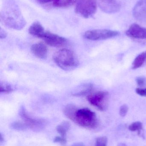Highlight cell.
I'll return each instance as SVG.
<instances>
[{
  "mask_svg": "<svg viewBox=\"0 0 146 146\" xmlns=\"http://www.w3.org/2000/svg\"><path fill=\"white\" fill-rule=\"evenodd\" d=\"M97 3L100 9L106 13H117L121 7L120 0H97Z\"/></svg>",
  "mask_w": 146,
  "mask_h": 146,
  "instance_id": "8",
  "label": "cell"
},
{
  "mask_svg": "<svg viewBox=\"0 0 146 146\" xmlns=\"http://www.w3.org/2000/svg\"><path fill=\"white\" fill-rule=\"evenodd\" d=\"M10 128L12 129L18 131H24L27 129V126L24 122L15 121L11 123Z\"/></svg>",
  "mask_w": 146,
  "mask_h": 146,
  "instance_id": "17",
  "label": "cell"
},
{
  "mask_svg": "<svg viewBox=\"0 0 146 146\" xmlns=\"http://www.w3.org/2000/svg\"><path fill=\"white\" fill-rule=\"evenodd\" d=\"M109 93L104 91H99L90 94L87 97V101L91 105L100 111H104L108 105Z\"/></svg>",
  "mask_w": 146,
  "mask_h": 146,
  "instance_id": "4",
  "label": "cell"
},
{
  "mask_svg": "<svg viewBox=\"0 0 146 146\" xmlns=\"http://www.w3.org/2000/svg\"><path fill=\"white\" fill-rule=\"evenodd\" d=\"M146 60V51L141 53L134 60L132 68L136 69L140 68L144 64Z\"/></svg>",
  "mask_w": 146,
  "mask_h": 146,
  "instance_id": "13",
  "label": "cell"
},
{
  "mask_svg": "<svg viewBox=\"0 0 146 146\" xmlns=\"http://www.w3.org/2000/svg\"><path fill=\"white\" fill-rule=\"evenodd\" d=\"M71 124L69 122L67 121H63L61 124L57 127L56 130L57 132L60 134L61 136L66 137L67 132L70 129Z\"/></svg>",
  "mask_w": 146,
  "mask_h": 146,
  "instance_id": "14",
  "label": "cell"
},
{
  "mask_svg": "<svg viewBox=\"0 0 146 146\" xmlns=\"http://www.w3.org/2000/svg\"><path fill=\"white\" fill-rule=\"evenodd\" d=\"M28 32L32 36L41 38L45 31L40 23L36 21L31 25L29 27Z\"/></svg>",
  "mask_w": 146,
  "mask_h": 146,
  "instance_id": "12",
  "label": "cell"
},
{
  "mask_svg": "<svg viewBox=\"0 0 146 146\" xmlns=\"http://www.w3.org/2000/svg\"><path fill=\"white\" fill-rule=\"evenodd\" d=\"M143 126L142 123L141 122L136 121L132 123L129 127V129L130 131L134 132V131H138L140 132L141 130L142 129Z\"/></svg>",
  "mask_w": 146,
  "mask_h": 146,
  "instance_id": "18",
  "label": "cell"
},
{
  "mask_svg": "<svg viewBox=\"0 0 146 146\" xmlns=\"http://www.w3.org/2000/svg\"><path fill=\"white\" fill-rule=\"evenodd\" d=\"M136 82L139 86L143 87L146 84V79L143 76H140L136 78Z\"/></svg>",
  "mask_w": 146,
  "mask_h": 146,
  "instance_id": "24",
  "label": "cell"
},
{
  "mask_svg": "<svg viewBox=\"0 0 146 146\" xmlns=\"http://www.w3.org/2000/svg\"><path fill=\"white\" fill-rule=\"evenodd\" d=\"M7 36V33H6V32L1 28V30H0V38L1 39L5 38Z\"/></svg>",
  "mask_w": 146,
  "mask_h": 146,
  "instance_id": "26",
  "label": "cell"
},
{
  "mask_svg": "<svg viewBox=\"0 0 146 146\" xmlns=\"http://www.w3.org/2000/svg\"><path fill=\"white\" fill-rule=\"evenodd\" d=\"M53 60L59 67L65 71L73 70L79 65L75 53L68 49H62L57 51L53 56Z\"/></svg>",
  "mask_w": 146,
  "mask_h": 146,
  "instance_id": "1",
  "label": "cell"
},
{
  "mask_svg": "<svg viewBox=\"0 0 146 146\" xmlns=\"http://www.w3.org/2000/svg\"><path fill=\"white\" fill-rule=\"evenodd\" d=\"M128 107L126 104L123 105L120 109V115L121 117H125L128 111Z\"/></svg>",
  "mask_w": 146,
  "mask_h": 146,
  "instance_id": "23",
  "label": "cell"
},
{
  "mask_svg": "<svg viewBox=\"0 0 146 146\" xmlns=\"http://www.w3.org/2000/svg\"><path fill=\"white\" fill-rule=\"evenodd\" d=\"M78 0H54L53 5L59 8H67L73 5Z\"/></svg>",
  "mask_w": 146,
  "mask_h": 146,
  "instance_id": "15",
  "label": "cell"
},
{
  "mask_svg": "<svg viewBox=\"0 0 146 146\" xmlns=\"http://www.w3.org/2000/svg\"><path fill=\"white\" fill-rule=\"evenodd\" d=\"M20 116L27 127L35 131H39L44 128L46 123L42 119H36L30 116L25 107L21 106L19 112Z\"/></svg>",
  "mask_w": 146,
  "mask_h": 146,
  "instance_id": "5",
  "label": "cell"
},
{
  "mask_svg": "<svg viewBox=\"0 0 146 146\" xmlns=\"http://www.w3.org/2000/svg\"><path fill=\"white\" fill-rule=\"evenodd\" d=\"M41 38L43 39L47 44L52 47H63L67 43V40L65 38L48 31H45Z\"/></svg>",
  "mask_w": 146,
  "mask_h": 146,
  "instance_id": "7",
  "label": "cell"
},
{
  "mask_svg": "<svg viewBox=\"0 0 146 146\" xmlns=\"http://www.w3.org/2000/svg\"><path fill=\"white\" fill-rule=\"evenodd\" d=\"M71 146H85V145L83 143L78 142V143H74Z\"/></svg>",
  "mask_w": 146,
  "mask_h": 146,
  "instance_id": "28",
  "label": "cell"
},
{
  "mask_svg": "<svg viewBox=\"0 0 146 146\" xmlns=\"http://www.w3.org/2000/svg\"><path fill=\"white\" fill-rule=\"evenodd\" d=\"M137 94L142 97H146V88H137L135 90Z\"/></svg>",
  "mask_w": 146,
  "mask_h": 146,
  "instance_id": "25",
  "label": "cell"
},
{
  "mask_svg": "<svg viewBox=\"0 0 146 146\" xmlns=\"http://www.w3.org/2000/svg\"><path fill=\"white\" fill-rule=\"evenodd\" d=\"M118 146H127L125 144H123V143H121V144H119Z\"/></svg>",
  "mask_w": 146,
  "mask_h": 146,
  "instance_id": "30",
  "label": "cell"
},
{
  "mask_svg": "<svg viewBox=\"0 0 146 146\" xmlns=\"http://www.w3.org/2000/svg\"><path fill=\"white\" fill-rule=\"evenodd\" d=\"M0 87L1 93H9L13 91V89L11 85L7 83H1Z\"/></svg>",
  "mask_w": 146,
  "mask_h": 146,
  "instance_id": "19",
  "label": "cell"
},
{
  "mask_svg": "<svg viewBox=\"0 0 146 146\" xmlns=\"http://www.w3.org/2000/svg\"><path fill=\"white\" fill-rule=\"evenodd\" d=\"M126 34L132 38L146 39V28L138 24H132L126 31Z\"/></svg>",
  "mask_w": 146,
  "mask_h": 146,
  "instance_id": "9",
  "label": "cell"
},
{
  "mask_svg": "<svg viewBox=\"0 0 146 146\" xmlns=\"http://www.w3.org/2000/svg\"><path fill=\"white\" fill-rule=\"evenodd\" d=\"M73 121L85 128L94 129L97 125V119L95 112L87 108H77Z\"/></svg>",
  "mask_w": 146,
  "mask_h": 146,
  "instance_id": "2",
  "label": "cell"
},
{
  "mask_svg": "<svg viewBox=\"0 0 146 146\" xmlns=\"http://www.w3.org/2000/svg\"><path fill=\"white\" fill-rule=\"evenodd\" d=\"M97 10V0H78L75 11L85 19L93 16Z\"/></svg>",
  "mask_w": 146,
  "mask_h": 146,
  "instance_id": "3",
  "label": "cell"
},
{
  "mask_svg": "<svg viewBox=\"0 0 146 146\" xmlns=\"http://www.w3.org/2000/svg\"><path fill=\"white\" fill-rule=\"evenodd\" d=\"M133 13L136 19L146 20V0H139L133 9Z\"/></svg>",
  "mask_w": 146,
  "mask_h": 146,
  "instance_id": "10",
  "label": "cell"
},
{
  "mask_svg": "<svg viewBox=\"0 0 146 146\" xmlns=\"http://www.w3.org/2000/svg\"><path fill=\"white\" fill-rule=\"evenodd\" d=\"M119 34V32L117 31L106 29H97L85 32L84 36L88 40L97 41L112 38L117 36Z\"/></svg>",
  "mask_w": 146,
  "mask_h": 146,
  "instance_id": "6",
  "label": "cell"
},
{
  "mask_svg": "<svg viewBox=\"0 0 146 146\" xmlns=\"http://www.w3.org/2000/svg\"><path fill=\"white\" fill-rule=\"evenodd\" d=\"M40 3L44 4V3H49L51 1H54V0H37Z\"/></svg>",
  "mask_w": 146,
  "mask_h": 146,
  "instance_id": "27",
  "label": "cell"
},
{
  "mask_svg": "<svg viewBox=\"0 0 146 146\" xmlns=\"http://www.w3.org/2000/svg\"><path fill=\"white\" fill-rule=\"evenodd\" d=\"M31 51L34 56L39 59H44L47 58L48 48L46 45L42 42L37 43L32 45Z\"/></svg>",
  "mask_w": 146,
  "mask_h": 146,
  "instance_id": "11",
  "label": "cell"
},
{
  "mask_svg": "<svg viewBox=\"0 0 146 146\" xmlns=\"http://www.w3.org/2000/svg\"><path fill=\"white\" fill-rule=\"evenodd\" d=\"M93 86L91 84L87 86L86 88L83 89V90L77 93L76 94H74V96H81L84 95H86V94H89L92 91Z\"/></svg>",
  "mask_w": 146,
  "mask_h": 146,
  "instance_id": "20",
  "label": "cell"
},
{
  "mask_svg": "<svg viewBox=\"0 0 146 146\" xmlns=\"http://www.w3.org/2000/svg\"><path fill=\"white\" fill-rule=\"evenodd\" d=\"M107 141L106 137H99L96 139L95 146H107Z\"/></svg>",
  "mask_w": 146,
  "mask_h": 146,
  "instance_id": "21",
  "label": "cell"
},
{
  "mask_svg": "<svg viewBox=\"0 0 146 146\" xmlns=\"http://www.w3.org/2000/svg\"><path fill=\"white\" fill-rule=\"evenodd\" d=\"M77 108L73 104H68L66 106L63 110L64 115L69 119L73 121L75 113Z\"/></svg>",
  "mask_w": 146,
  "mask_h": 146,
  "instance_id": "16",
  "label": "cell"
},
{
  "mask_svg": "<svg viewBox=\"0 0 146 146\" xmlns=\"http://www.w3.org/2000/svg\"><path fill=\"white\" fill-rule=\"evenodd\" d=\"M3 141H4V138L3 137L2 134H1V135H0V141H1V143Z\"/></svg>",
  "mask_w": 146,
  "mask_h": 146,
  "instance_id": "29",
  "label": "cell"
},
{
  "mask_svg": "<svg viewBox=\"0 0 146 146\" xmlns=\"http://www.w3.org/2000/svg\"><path fill=\"white\" fill-rule=\"evenodd\" d=\"M54 142L55 143H60L62 145L65 146L67 144V139L66 137L62 136H56L54 139Z\"/></svg>",
  "mask_w": 146,
  "mask_h": 146,
  "instance_id": "22",
  "label": "cell"
}]
</instances>
